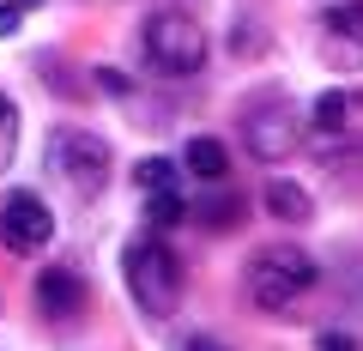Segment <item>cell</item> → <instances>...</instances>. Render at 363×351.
<instances>
[{
    "instance_id": "ba28073f",
    "label": "cell",
    "mask_w": 363,
    "mask_h": 351,
    "mask_svg": "<svg viewBox=\"0 0 363 351\" xmlns=\"http://www.w3.org/2000/svg\"><path fill=\"white\" fill-rule=\"evenodd\" d=\"M321 37L327 67H363V0H333L321 13Z\"/></svg>"
},
{
    "instance_id": "8fae6325",
    "label": "cell",
    "mask_w": 363,
    "mask_h": 351,
    "mask_svg": "<svg viewBox=\"0 0 363 351\" xmlns=\"http://www.w3.org/2000/svg\"><path fill=\"white\" fill-rule=\"evenodd\" d=\"M182 164L194 169L200 182H224V176H230V157H224V145H218V140H206V133H200V140H188Z\"/></svg>"
},
{
    "instance_id": "4fadbf2b",
    "label": "cell",
    "mask_w": 363,
    "mask_h": 351,
    "mask_svg": "<svg viewBox=\"0 0 363 351\" xmlns=\"http://www.w3.org/2000/svg\"><path fill=\"white\" fill-rule=\"evenodd\" d=\"M133 182H140V194H157V188H182V176H176L169 157H140L133 164Z\"/></svg>"
},
{
    "instance_id": "5bb4252c",
    "label": "cell",
    "mask_w": 363,
    "mask_h": 351,
    "mask_svg": "<svg viewBox=\"0 0 363 351\" xmlns=\"http://www.w3.org/2000/svg\"><path fill=\"white\" fill-rule=\"evenodd\" d=\"M18 157V109H13V97L0 91V169Z\"/></svg>"
},
{
    "instance_id": "7a4b0ae2",
    "label": "cell",
    "mask_w": 363,
    "mask_h": 351,
    "mask_svg": "<svg viewBox=\"0 0 363 351\" xmlns=\"http://www.w3.org/2000/svg\"><path fill=\"white\" fill-rule=\"evenodd\" d=\"M121 279H128V297L140 303L152 321H169L182 303V260L169 243H157V236H140V243H128V255H121Z\"/></svg>"
},
{
    "instance_id": "6da1fadb",
    "label": "cell",
    "mask_w": 363,
    "mask_h": 351,
    "mask_svg": "<svg viewBox=\"0 0 363 351\" xmlns=\"http://www.w3.org/2000/svg\"><path fill=\"white\" fill-rule=\"evenodd\" d=\"M315 279H321V267H315V255L297 248V243H272V248H260V255H248V267H242L248 303L267 309V315L297 309V303L315 291Z\"/></svg>"
},
{
    "instance_id": "d6986e66",
    "label": "cell",
    "mask_w": 363,
    "mask_h": 351,
    "mask_svg": "<svg viewBox=\"0 0 363 351\" xmlns=\"http://www.w3.org/2000/svg\"><path fill=\"white\" fill-rule=\"evenodd\" d=\"M315 351H357V339H351V333H321Z\"/></svg>"
},
{
    "instance_id": "5b68a950",
    "label": "cell",
    "mask_w": 363,
    "mask_h": 351,
    "mask_svg": "<svg viewBox=\"0 0 363 351\" xmlns=\"http://www.w3.org/2000/svg\"><path fill=\"white\" fill-rule=\"evenodd\" d=\"M236 133H242L248 157H260V164H285V157L309 140V116H303L291 97H260V104L242 109Z\"/></svg>"
},
{
    "instance_id": "3957f363",
    "label": "cell",
    "mask_w": 363,
    "mask_h": 351,
    "mask_svg": "<svg viewBox=\"0 0 363 351\" xmlns=\"http://www.w3.org/2000/svg\"><path fill=\"white\" fill-rule=\"evenodd\" d=\"M140 55H145V67H152V73L188 79V73H200V67H206L212 43H206V30H200V18L164 6V13H152V18L140 25Z\"/></svg>"
},
{
    "instance_id": "7402d4cb",
    "label": "cell",
    "mask_w": 363,
    "mask_h": 351,
    "mask_svg": "<svg viewBox=\"0 0 363 351\" xmlns=\"http://www.w3.org/2000/svg\"><path fill=\"white\" fill-rule=\"evenodd\" d=\"M351 164H363V145H357V152H351Z\"/></svg>"
},
{
    "instance_id": "44dd1931",
    "label": "cell",
    "mask_w": 363,
    "mask_h": 351,
    "mask_svg": "<svg viewBox=\"0 0 363 351\" xmlns=\"http://www.w3.org/2000/svg\"><path fill=\"white\" fill-rule=\"evenodd\" d=\"M18 6H25V13H30V6H43V0H18Z\"/></svg>"
},
{
    "instance_id": "ffe728a7",
    "label": "cell",
    "mask_w": 363,
    "mask_h": 351,
    "mask_svg": "<svg viewBox=\"0 0 363 351\" xmlns=\"http://www.w3.org/2000/svg\"><path fill=\"white\" fill-rule=\"evenodd\" d=\"M97 85H104L109 97H128V79H121V73H97Z\"/></svg>"
},
{
    "instance_id": "277c9868",
    "label": "cell",
    "mask_w": 363,
    "mask_h": 351,
    "mask_svg": "<svg viewBox=\"0 0 363 351\" xmlns=\"http://www.w3.org/2000/svg\"><path fill=\"white\" fill-rule=\"evenodd\" d=\"M49 176H55L73 200H97V194L109 188V145H104V133L55 128V133H49Z\"/></svg>"
},
{
    "instance_id": "9a60e30c",
    "label": "cell",
    "mask_w": 363,
    "mask_h": 351,
    "mask_svg": "<svg viewBox=\"0 0 363 351\" xmlns=\"http://www.w3.org/2000/svg\"><path fill=\"white\" fill-rule=\"evenodd\" d=\"M200 218H206V224H236V200H230V194L200 200Z\"/></svg>"
},
{
    "instance_id": "2e32d148",
    "label": "cell",
    "mask_w": 363,
    "mask_h": 351,
    "mask_svg": "<svg viewBox=\"0 0 363 351\" xmlns=\"http://www.w3.org/2000/svg\"><path fill=\"white\" fill-rule=\"evenodd\" d=\"M260 49H267V30L242 18V25H236V55H260Z\"/></svg>"
},
{
    "instance_id": "9c48e42d",
    "label": "cell",
    "mask_w": 363,
    "mask_h": 351,
    "mask_svg": "<svg viewBox=\"0 0 363 351\" xmlns=\"http://www.w3.org/2000/svg\"><path fill=\"white\" fill-rule=\"evenodd\" d=\"M37 309L49 315V321L79 315V309H85V279H79L73 267H43V273H37Z\"/></svg>"
},
{
    "instance_id": "8992f818",
    "label": "cell",
    "mask_w": 363,
    "mask_h": 351,
    "mask_svg": "<svg viewBox=\"0 0 363 351\" xmlns=\"http://www.w3.org/2000/svg\"><path fill=\"white\" fill-rule=\"evenodd\" d=\"M309 133H315V145H321L327 157H339V152L351 157V152H357V145H363V85H339V91L315 97Z\"/></svg>"
},
{
    "instance_id": "e0dca14e",
    "label": "cell",
    "mask_w": 363,
    "mask_h": 351,
    "mask_svg": "<svg viewBox=\"0 0 363 351\" xmlns=\"http://www.w3.org/2000/svg\"><path fill=\"white\" fill-rule=\"evenodd\" d=\"M176 351H230V345H224V339H212V333H182Z\"/></svg>"
},
{
    "instance_id": "30bf717a",
    "label": "cell",
    "mask_w": 363,
    "mask_h": 351,
    "mask_svg": "<svg viewBox=\"0 0 363 351\" xmlns=\"http://www.w3.org/2000/svg\"><path fill=\"white\" fill-rule=\"evenodd\" d=\"M267 212L279 224H309L315 200H309V188H297V182H267Z\"/></svg>"
},
{
    "instance_id": "52a82bcc",
    "label": "cell",
    "mask_w": 363,
    "mask_h": 351,
    "mask_svg": "<svg viewBox=\"0 0 363 351\" xmlns=\"http://www.w3.org/2000/svg\"><path fill=\"white\" fill-rule=\"evenodd\" d=\"M55 236V212L43 194H30V188H18V194L0 200V248L6 255H43Z\"/></svg>"
},
{
    "instance_id": "ac0fdd59",
    "label": "cell",
    "mask_w": 363,
    "mask_h": 351,
    "mask_svg": "<svg viewBox=\"0 0 363 351\" xmlns=\"http://www.w3.org/2000/svg\"><path fill=\"white\" fill-rule=\"evenodd\" d=\"M18 25H25V6H18V0H6V6H0V37H13Z\"/></svg>"
},
{
    "instance_id": "7c38bea8",
    "label": "cell",
    "mask_w": 363,
    "mask_h": 351,
    "mask_svg": "<svg viewBox=\"0 0 363 351\" xmlns=\"http://www.w3.org/2000/svg\"><path fill=\"white\" fill-rule=\"evenodd\" d=\"M182 218H188L182 188H157V194H145V224H152V230H176Z\"/></svg>"
}]
</instances>
